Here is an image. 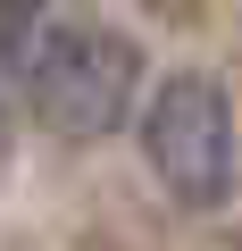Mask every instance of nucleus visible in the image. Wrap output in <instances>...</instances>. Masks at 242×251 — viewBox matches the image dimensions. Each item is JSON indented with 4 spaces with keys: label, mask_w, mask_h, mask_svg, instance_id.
<instances>
[{
    "label": "nucleus",
    "mask_w": 242,
    "mask_h": 251,
    "mask_svg": "<svg viewBox=\"0 0 242 251\" xmlns=\"http://www.w3.org/2000/svg\"><path fill=\"white\" fill-rule=\"evenodd\" d=\"M17 75H25L34 117L75 134V143H100L117 126H134V100H142V59L109 25H34Z\"/></svg>",
    "instance_id": "nucleus-1"
},
{
    "label": "nucleus",
    "mask_w": 242,
    "mask_h": 251,
    "mask_svg": "<svg viewBox=\"0 0 242 251\" xmlns=\"http://www.w3.org/2000/svg\"><path fill=\"white\" fill-rule=\"evenodd\" d=\"M142 159L184 209H217L234 193V100L209 75H167L151 100H134Z\"/></svg>",
    "instance_id": "nucleus-2"
}]
</instances>
